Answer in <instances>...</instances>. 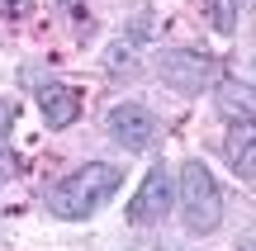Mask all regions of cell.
<instances>
[{
  "instance_id": "1",
  "label": "cell",
  "mask_w": 256,
  "mask_h": 251,
  "mask_svg": "<svg viewBox=\"0 0 256 251\" xmlns=\"http://www.w3.org/2000/svg\"><path fill=\"white\" fill-rule=\"evenodd\" d=\"M119 185H124L119 166H110V161H86V166H76L72 176H62L48 190L43 204H48V214L62 218V223H81V218L100 214V209L119 195Z\"/></svg>"
},
{
  "instance_id": "2",
  "label": "cell",
  "mask_w": 256,
  "mask_h": 251,
  "mask_svg": "<svg viewBox=\"0 0 256 251\" xmlns=\"http://www.w3.org/2000/svg\"><path fill=\"white\" fill-rule=\"evenodd\" d=\"M176 204H180V223L190 237H209L218 233L223 223V195H218V180L214 171L204 166L200 157H190L176 176Z\"/></svg>"
},
{
  "instance_id": "3",
  "label": "cell",
  "mask_w": 256,
  "mask_h": 251,
  "mask_svg": "<svg viewBox=\"0 0 256 251\" xmlns=\"http://www.w3.org/2000/svg\"><path fill=\"white\" fill-rule=\"evenodd\" d=\"M156 71H162V81L171 85V90L200 95L204 85H214V76H218V57L194 52V47H171V52L156 57Z\"/></svg>"
},
{
  "instance_id": "4",
  "label": "cell",
  "mask_w": 256,
  "mask_h": 251,
  "mask_svg": "<svg viewBox=\"0 0 256 251\" xmlns=\"http://www.w3.org/2000/svg\"><path fill=\"white\" fill-rule=\"evenodd\" d=\"M171 204H176V176L166 171V161H156V166L142 176V185L133 190L124 218L133 228H152V223H162V218H166V209H171Z\"/></svg>"
},
{
  "instance_id": "5",
  "label": "cell",
  "mask_w": 256,
  "mask_h": 251,
  "mask_svg": "<svg viewBox=\"0 0 256 251\" xmlns=\"http://www.w3.org/2000/svg\"><path fill=\"white\" fill-rule=\"evenodd\" d=\"M104 123H110V138L124 152H147L156 142V114L142 109V104H114Z\"/></svg>"
},
{
  "instance_id": "6",
  "label": "cell",
  "mask_w": 256,
  "mask_h": 251,
  "mask_svg": "<svg viewBox=\"0 0 256 251\" xmlns=\"http://www.w3.org/2000/svg\"><path fill=\"white\" fill-rule=\"evenodd\" d=\"M214 104H218V114L232 119V123H256V85L238 81V76L214 81Z\"/></svg>"
},
{
  "instance_id": "7",
  "label": "cell",
  "mask_w": 256,
  "mask_h": 251,
  "mask_svg": "<svg viewBox=\"0 0 256 251\" xmlns=\"http://www.w3.org/2000/svg\"><path fill=\"white\" fill-rule=\"evenodd\" d=\"M38 114H43V123L52 133H62V128H72L76 119H81V95L72 90V85H43L38 90Z\"/></svg>"
},
{
  "instance_id": "8",
  "label": "cell",
  "mask_w": 256,
  "mask_h": 251,
  "mask_svg": "<svg viewBox=\"0 0 256 251\" xmlns=\"http://www.w3.org/2000/svg\"><path fill=\"white\" fill-rule=\"evenodd\" d=\"M228 161L242 180H256V123H232L228 133Z\"/></svg>"
},
{
  "instance_id": "9",
  "label": "cell",
  "mask_w": 256,
  "mask_h": 251,
  "mask_svg": "<svg viewBox=\"0 0 256 251\" xmlns=\"http://www.w3.org/2000/svg\"><path fill=\"white\" fill-rule=\"evenodd\" d=\"M214 19H218L214 28H223V33H232V28H238V24H232V0H214Z\"/></svg>"
},
{
  "instance_id": "10",
  "label": "cell",
  "mask_w": 256,
  "mask_h": 251,
  "mask_svg": "<svg viewBox=\"0 0 256 251\" xmlns=\"http://www.w3.org/2000/svg\"><path fill=\"white\" fill-rule=\"evenodd\" d=\"M34 9V0H0V19H24Z\"/></svg>"
},
{
  "instance_id": "11",
  "label": "cell",
  "mask_w": 256,
  "mask_h": 251,
  "mask_svg": "<svg viewBox=\"0 0 256 251\" xmlns=\"http://www.w3.org/2000/svg\"><path fill=\"white\" fill-rule=\"evenodd\" d=\"M14 176H19V157L0 142V180H14Z\"/></svg>"
},
{
  "instance_id": "12",
  "label": "cell",
  "mask_w": 256,
  "mask_h": 251,
  "mask_svg": "<svg viewBox=\"0 0 256 251\" xmlns=\"http://www.w3.org/2000/svg\"><path fill=\"white\" fill-rule=\"evenodd\" d=\"M10 123H14V100H0V138H10Z\"/></svg>"
},
{
  "instance_id": "13",
  "label": "cell",
  "mask_w": 256,
  "mask_h": 251,
  "mask_svg": "<svg viewBox=\"0 0 256 251\" xmlns=\"http://www.w3.org/2000/svg\"><path fill=\"white\" fill-rule=\"evenodd\" d=\"M238 251H256V237H247V242H242V247H238Z\"/></svg>"
},
{
  "instance_id": "14",
  "label": "cell",
  "mask_w": 256,
  "mask_h": 251,
  "mask_svg": "<svg viewBox=\"0 0 256 251\" xmlns=\"http://www.w3.org/2000/svg\"><path fill=\"white\" fill-rule=\"evenodd\" d=\"M247 5H252V9H256V0H247Z\"/></svg>"
},
{
  "instance_id": "15",
  "label": "cell",
  "mask_w": 256,
  "mask_h": 251,
  "mask_svg": "<svg viewBox=\"0 0 256 251\" xmlns=\"http://www.w3.org/2000/svg\"><path fill=\"white\" fill-rule=\"evenodd\" d=\"M0 214H5V209H0Z\"/></svg>"
}]
</instances>
